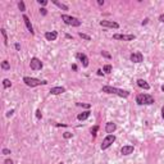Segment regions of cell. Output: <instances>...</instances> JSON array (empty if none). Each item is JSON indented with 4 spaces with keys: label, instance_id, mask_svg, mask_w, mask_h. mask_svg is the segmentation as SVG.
<instances>
[{
    "label": "cell",
    "instance_id": "obj_38",
    "mask_svg": "<svg viewBox=\"0 0 164 164\" xmlns=\"http://www.w3.org/2000/svg\"><path fill=\"white\" fill-rule=\"evenodd\" d=\"M97 75H99V76H103V72H101V69H99V71H97Z\"/></svg>",
    "mask_w": 164,
    "mask_h": 164
},
{
    "label": "cell",
    "instance_id": "obj_39",
    "mask_svg": "<svg viewBox=\"0 0 164 164\" xmlns=\"http://www.w3.org/2000/svg\"><path fill=\"white\" fill-rule=\"evenodd\" d=\"M162 117H163V118H164V107L162 108Z\"/></svg>",
    "mask_w": 164,
    "mask_h": 164
},
{
    "label": "cell",
    "instance_id": "obj_4",
    "mask_svg": "<svg viewBox=\"0 0 164 164\" xmlns=\"http://www.w3.org/2000/svg\"><path fill=\"white\" fill-rule=\"evenodd\" d=\"M62 21H63L65 25L72 26V27H80L82 23L78 18L72 17V15H68V14H62Z\"/></svg>",
    "mask_w": 164,
    "mask_h": 164
},
{
    "label": "cell",
    "instance_id": "obj_14",
    "mask_svg": "<svg viewBox=\"0 0 164 164\" xmlns=\"http://www.w3.org/2000/svg\"><path fill=\"white\" fill-rule=\"evenodd\" d=\"M134 149L135 147L132 146V145H126V146H123L122 149H120V154H123V155H130L134 153Z\"/></svg>",
    "mask_w": 164,
    "mask_h": 164
},
{
    "label": "cell",
    "instance_id": "obj_20",
    "mask_svg": "<svg viewBox=\"0 0 164 164\" xmlns=\"http://www.w3.org/2000/svg\"><path fill=\"white\" fill-rule=\"evenodd\" d=\"M1 35H3V38H4V45H8V36H7L5 28H1Z\"/></svg>",
    "mask_w": 164,
    "mask_h": 164
},
{
    "label": "cell",
    "instance_id": "obj_27",
    "mask_svg": "<svg viewBox=\"0 0 164 164\" xmlns=\"http://www.w3.org/2000/svg\"><path fill=\"white\" fill-rule=\"evenodd\" d=\"M37 3L40 4V5H42V7H45L46 4H48V1H46V0H37Z\"/></svg>",
    "mask_w": 164,
    "mask_h": 164
},
{
    "label": "cell",
    "instance_id": "obj_23",
    "mask_svg": "<svg viewBox=\"0 0 164 164\" xmlns=\"http://www.w3.org/2000/svg\"><path fill=\"white\" fill-rule=\"evenodd\" d=\"M78 36H80L81 38H83V40H87V41H90V40H91V37H90L89 35H86V33H82V32H80V33H78Z\"/></svg>",
    "mask_w": 164,
    "mask_h": 164
},
{
    "label": "cell",
    "instance_id": "obj_13",
    "mask_svg": "<svg viewBox=\"0 0 164 164\" xmlns=\"http://www.w3.org/2000/svg\"><path fill=\"white\" fill-rule=\"evenodd\" d=\"M65 92V89L62 87V86H57V87H52L50 89V94L52 95H60V94Z\"/></svg>",
    "mask_w": 164,
    "mask_h": 164
},
{
    "label": "cell",
    "instance_id": "obj_35",
    "mask_svg": "<svg viewBox=\"0 0 164 164\" xmlns=\"http://www.w3.org/2000/svg\"><path fill=\"white\" fill-rule=\"evenodd\" d=\"M13 113H14V110H13V109H12V110H9V112L7 113V117H10L12 114H13Z\"/></svg>",
    "mask_w": 164,
    "mask_h": 164
},
{
    "label": "cell",
    "instance_id": "obj_7",
    "mask_svg": "<svg viewBox=\"0 0 164 164\" xmlns=\"http://www.w3.org/2000/svg\"><path fill=\"white\" fill-rule=\"evenodd\" d=\"M30 67L32 71H40V69L42 68V62L38 59V58H31L30 60Z\"/></svg>",
    "mask_w": 164,
    "mask_h": 164
},
{
    "label": "cell",
    "instance_id": "obj_32",
    "mask_svg": "<svg viewBox=\"0 0 164 164\" xmlns=\"http://www.w3.org/2000/svg\"><path fill=\"white\" fill-rule=\"evenodd\" d=\"M4 164H13V160H12V159H5Z\"/></svg>",
    "mask_w": 164,
    "mask_h": 164
},
{
    "label": "cell",
    "instance_id": "obj_41",
    "mask_svg": "<svg viewBox=\"0 0 164 164\" xmlns=\"http://www.w3.org/2000/svg\"><path fill=\"white\" fill-rule=\"evenodd\" d=\"M59 164H64V163H59Z\"/></svg>",
    "mask_w": 164,
    "mask_h": 164
},
{
    "label": "cell",
    "instance_id": "obj_6",
    "mask_svg": "<svg viewBox=\"0 0 164 164\" xmlns=\"http://www.w3.org/2000/svg\"><path fill=\"white\" fill-rule=\"evenodd\" d=\"M114 40H119V41H132L135 40L136 36L135 35H124V33H115L113 35Z\"/></svg>",
    "mask_w": 164,
    "mask_h": 164
},
{
    "label": "cell",
    "instance_id": "obj_15",
    "mask_svg": "<svg viewBox=\"0 0 164 164\" xmlns=\"http://www.w3.org/2000/svg\"><path fill=\"white\" fill-rule=\"evenodd\" d=\"M58 37L57 31H52V32H45V38L48 41H55Z\"/></svg>",
    "mask_w": 164,
    "mask_h": 164
},
{
    "label": "cell",
    "instance_id": "obj_16",
    "mask_svg": "<svg viewBox=\"0 0 164 164\" xmlns=\"http://www.w3.org/2000/svg\"><path fill=\"white\" fill-rule=\"evenodd\" d=\"M136 83H137L139 87H141V89H144V90H149V89H150V85L147 83L145 80H142V78L137 80V81H136Z\"/></svg>",
    "mask_w": 164,
    "mask_h": 164
},
{
    "label": "cell",
    "instance_id": "obj_3",
    "mask_svg": "<svg viewBox=\"0 0 164 164\" xmlns=\"http://www.w3.org/2000/svg\"><path fill=\"white\" fill-rule=\"evenodd\" d=\"M23 82L28 86V87H36V86H41V85H46L48 81L45 80H38V78H35V77H23Z\"/></svg>",
    "mask_w": 164,
    "mask_h": 164
},
{
    "label": "cell",
    "instance_id": "obj_26",
    "mask_svg": "<svg viewBox=\"0 0 164 164\" xmlns=\"http://www.w3.org/2000/svg\"><path fill=\"white\" fill-rule=\"evenodd\" d=\"M77 107H82V108H90V107H91V105H90V104H82V103H77Z\"/></svg>",
    "mask_w": 164,
    "mask_h": 164
},
{
    "label": "cell",
    "instance_id": "obj_18",
    "mask_svg": "<svg viewBox=\"0 0 164 164\" xmlns=\"http://www.w3.org/2000/svg\"><path fill=\"white\" fill-rule=\"evenodd\" d=\"M53 3L55 4V5H57L58 8H60L62 10H68V7L65 5V4H63V3H59V1H57V0H53Z\"/></svg>",
    "mask_w": 164,
    "mask_h": 164
},
{
    "label": "cell",
    "instance_id": "obj_25",
    "mask_svg": "<svg viewBox=\"0 0 164 164\" xmlns=\"http://www.w3.org/2000/svg\"><path fill=\"white\" fill-rule=\"evenodd\" d=\"M97 130H99V126H94L92 128H91V135L95 137L96 136V134H97Z\"/></svg>",
    "mask_w": 164,
    "mask_h": 164
},
{
    "label": "cell",
    "instance_id": "obj_19",
    "mask_svg": "<svg viewBox=\"0 0 164 164\" xmlns=\"http://www.w3.org/2000/svg\"><path fill=\"white\" fill-rule=\"evenodd\" d=\"M1 69H4V71H8V69H10V64L8 60H3L1 63Z\"/></svg>",
    "mask_w": 164,
    "mask_h": 164
},
{
    "label": "cell",
    "instance_id": "obj_9",
    "mask_svg": "<svg viewBox=\"0 0 164 164\" xmlns=\"http://www.w3.org/2000/svg\"><path fill=\"white\" fill-rule=\"evenodd\" d=\"M76 58L81 62L82 65H83L85 68L89 67V58H87V55H86V54H83V53H77L76 54Z\"/></svg>",
    "mask_w": 164,
    "mask_h": 164
},
{
    "label": "cell",
    "instance_id": "obj_28",
    "mask_svg": "<svg viewBox=\"0 0 164 164\" xmlns=\"http://www.w3.org/2000/svg\"><path fill=\"white\" fill-rule=\"evenodd\" d=\"M63 137L64 139H71L72 137V134H71V132H65V134L63 135Z\"/></svg>",
    "mask_w": 164,
    "mask_h": 164
},
{
    "label": "cell",
    "instance_id": "obj_1",
    "mask_svg": "<svg viewBox=\"0 0 164 164\" xmlns=\"http://www.w3.org/2000/svg\"><path fill=\"white\" fill-rule=\"evenodd\" d=\"M101 91L105 92V94H113V95H117V96H120V97H128L130 96V92L126 91V90H122V89H118V87H113V86H103Z\"/></svg>",
    "mask_w": 164,
    "mask_h": 164
},
{
    "label": "cell",
    "instance_id": "obj_40",
    "mask_svg": "<svg viewBox=\"0 0 164 164\" xmlns=\"http://www.w3.org/2000/svg\"><path fill=\"white\" fill-rule=\"evenodd\" d=\"M162 91H163V92H164V85H163V86H162Z\"/></svg>",
    "mask_w": 164,
    "mask_h": 164
},
{
    "label": "cell",
    "instance_id": "obj_37",
    "mask_svg": "<svg viewBox=\"0 0 164 164\" xmlns=\"http://www.w3.org/2000/svg\"><path fill=\"white\" fill-rule=\"evenodd\" d=\"M97 4H99V5H104V0H99Z\"/></svg>",
    "mask_w": 164,
    "mask_h": 164
},
{
    "label": "cell",
    "instance_id": "obj_33",
    "mask_svg": "<svg viewBox=\"0 0 164 164\" xmlns=\"http://www.w3.org/2000/svg\"><path fill=\"white\" fill-rule=\"evenodd\" d=\"M36 117H37L38 119H40L41 117H42V115H41V112H40V110H36Z\"/></svg>",
    "mask_w": 164,
    "mask_h": 164
},
{
    "label": "cell",
    "instance_id": "obj_5",
    "mask_svg": "<svg viewBox=\"0 0 164 164\" xmlns=\"http://www.w3.org/2000/svg\"><path fill=\"white\" fill-rule=\"evenodd\" d=\"M115 141V136L114 135H108L107 137L103 140V142H101V150H107L108 147L112 146V144Z\"/></svg>",
    "mask_w": 164,
    "mask_h": 164
},
{
    "label": "cell",
    "instance_id": "obj_24",
    "mask_svg": "<svg viewBox=\"0 0 164 164\" xmlns=\"http://www.w3.org/2000/svg\"><path fill=\"white\" fill-rule=\"evenodd\" d=\"M18 8H19V10H21V12H25V10H26L25 3H23V1H19V3H18Z\"/></svg>",
    "mask_w": 164,
    "mask_h": 164
},
{
    "label": "cell",
    "instance_id": "obj_11",
    "mask_svg": "<svg viewBox=\"0 0 164 164\" xmlns=\"http://www.w3.org/2000/svg\"><path fill=\"white\" fill-rule=\"evenodd\" d=\"M115 130H117V124L113 122H108L107 126H105V132H107L108 135H113V132Z\"/></svg>",
    "mask_w": 164,
    "mask_h": 164
},
{
    "label": "cell",
    "instance_id": "obj_12",
    "mask_svg": "<svg viewBox=\"0 0 164 164\" xmlns=\"http://www.w3.org/2000/svg\"><path fill=\"white\" fill-rule=\"evenodd\" d=\"M23 22H25V25H26V27H27V30L31 32V35H33L35 33V31H33V27H32V25H31V21H30V18L27 17L26 14H23Z\"/></svg>",
    "mask_w": 164,
    "mask_h": 164
},
{
    "label": "cell",
    "instance_id": "obj_17",
    "mask_svg": "<svg viewBox=\"0 0 164 164\" xmlns=\"http://www.w3.org/2000/svg\"><path fill=\"white\" fill-rule=\"evenodd\" d=\"M90 114H91V112H83V113H80L78 115H77V119L78 120H85V119H87L89 117H90Z\"/></svg>",
    "mask_w": 164,
    "mask_h": 164
},
{
    "label": "cell",
    "instance_id": "obj_29",
    "mask_svg": "<svg viewBox=\"0 0 164 164\" xmlns=\"http://www.w3.org/2000/svg\"><path fill=\"white\" fill-rule=\"evenodd\" d=\"M40 13H41L42 15H46V14H48V12H46L45 8H41V9H40Z\"/></svg>",
    "mask_w": 164,
    "mask_h": 164
},
{
    "label": "cell",
    "instance_id": "obj_36",
    "mask_svg": "<svg viewBox=\"0 0 164 164\" xmlns=\"http://www.w3.org/2000/svg\"><path fill=\"white\" fill-rule=\"evenodd\" d=\"M14 48H15V49H17V50H21V45H19V44H18V42H17V44H15V45H14Z\"/></svg>",
    "mask_w": 164,
    "mask_h": 164
},
{
    "label": "cell",
    "instance_id": "obj_31",
    "mask_svg": "<svg viewBox=\"0 0 164 164\" xmlns=\"http://www.w3.org/2000/svg\"><path fill=\"white\" fill-rule=\"evenodd\" d=\"M3 154H4V155L10 154V150H9V149H3Z\"/></svg>",
    "mask_w": 164,
    "mask_h": 164
},
{
    "label": "cell",
    "instance_id": "obj_21",
    "mask_svg": "<svg viewBox=\"0 0 164 164\" xmlns=\"http://www.w3.org/2000/svg\"><path fill=\"white\" fill-rule=\"evenodd\" d=\"M3 86H4V89H8V87H10L12 86V82H10V80H8V78H5L3 81Z\"/></svg>",
    "mask_w": 164,
    "mask_h": 164
},
{
    "label": "cell",
    "instance_id": "obj_34",
    "mask_svg": "<svg viewBox=\"0 0 164 164\" xmlns=\"http://www.w3.org/2000/svg\"><path fill=\"white\" fill-rule=\"evenodd\" d=\"M159 21L164 23V14H160V15H159Z\"/></svg>",
    "mask_w": 164,
    "mask_h": 164
},
{
    "label": "cell",
    "instance_id": "obj_2",
    "mask_svg": "<svg viewBox=\"0 0 164 164\" xmlns=\"http://www.w3.org/2000/svg\"><path fill=\"white\" fill-rule=\"evenodd\" d=\"M136 103L139 105H151L154 104V97L149 94H139L136 96Z\"/></svg>",
    "mask_w": 164,
    "mask_h": 164
},
{
    "label": "cell",
    "instance_id": "obj_30",
    "mask_svg": "<svg viewBox=\"0 0 164 164\" xmlns=\"http://www.w3.org/2000/svg\"><path fill=\"white\" fill-rule=\"evenodd\" d=\"M101 54H103V57H105V58H108V59H109V58H110V54H108L107 52H101Z\"/></svg>",
    "mask_w": 164,
    "mask_h": 164
},
{
    "label": "cell",
    "instance_id": "obj_10",
    "mask_svg": "<svg viewBox=\"0 0 164 164\" xmlns=\"http://www.w3.org/2000/svg\"><path fill=\"white\" fill-rule=\"evenodd\" d=\"M101 27H109V28H119V25L114 21H100Z\"/></svg>",
    "mask_w": 164,
    "mask_h": 164
},
{
    "label": "cell",
    "instance_id": "obj_8",
    "mask_svg": "<svg viewBox=\"0 0 164 164\" xmlns=\"http://www.w3.org/2000/svg\"><path fill=\"white\" fill-rule=\"evenodd\" d=\"M130 60L134 62V63H141L144 60V55L140 52H136V53H132L130 55Z\"/></svg>",
    "mask_w": 164,
    "mask_h": 164
},
{
    "label": "cell",
    "instance_id": "obj_22",
    "mask_svg": "<svg viewBox=\"0 0 164 164\" xmlns=\"http://www.w3.org/2000/svg\"><path fill=\"white\" fill-rule=\"evenodd\" d=\"M112 69H113V68H112V65H110V64H105V65H104V68H103V71H104L105 73H110V72H112Z\"/></svg>",
    "mask_w": 164,
    "mask_h": 164
}]
</instances>
